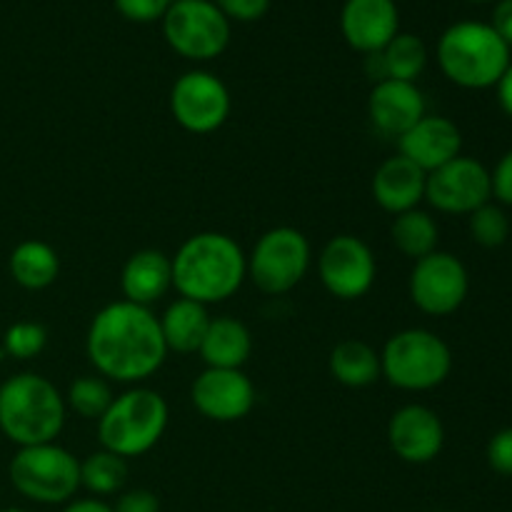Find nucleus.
<instances>
[{
  "mask_svg": "<svg viewBox=\"0 0 512 512\" xmlns=\"http://www.w3.org/2000/svg\"><path fill=\"white\" fill-rule=\"evenodd\" d=\"M85 353L100 378L130 385L153 378L163 368L168 348L153 310L115 300L90 320Z\"/></svg>",
  "mask_w": 512,
  "mask_h": 512,
  "instance_id": "1",
  "label": "nucleus"
},
{
  "mask_svg": "<svg viewBox=\"0 0 512 512\" xmlns=\"http://www.w3.org/2000/svg\"><path fill=\"white\" fill-rule=\"evenodd\" d=\"M170 263L173 288L180 298L195 300L205 308L233 298L248 278V255L235 238L215 230L190 235Z\"/></svg>",
  "mask_w": 512,
  "mask_h": 512,
  "instance_id": "2",
  "label": "nucleus"
},
{
  "mask_svg": "<svg viewBox=\"0 0 512 512\" xmlns=\"http://www.w3.org/2000/svg\"><path fill=\"white\" fill-rule=\"evenodd\" d=\"M435 55L445 78L465 90L495 88L512 63L510 45L483 20H460L448 25L440 35Z\"/></svg>",
  "mask_w": 512,
  "mask_h": 512,
  "instance_id": "3",
  "label": "nucleus"
},
{
  "mask_svg": "<svg viewBox=\"0 0 512 512\" xmlns=\"http://www.w3.org/2000/svg\"><path fill=\"white\" fill-rule=\"evenodd\" d=\"M65 413V398L43 375L18 373L0 385V430L18 448L55 443Z\"/></svg>",
  "mask_w": 512,
  "mask_h": 512,
  "instance_id": "4",
  "label": "nucleus"
},
{
  "mask_svg": "<svg viewBox=\"0 0 512 512\" xmlns=\"http://www.w3.org/2000/svg\"><path fill=\"white\" fill-rule=\"evenodd\" d=\"M170 410L158 390L135 388L115 395L110 408L98 420V440L103 450L120 458H140L150 453L168 428Z\"/></svg>",
  "mask_w": 512,
  "mask_h": 512,
  "instance_id": "5",
  "label": "nucleus"
},
{
  "mask_svg": "<svg viewBox=\"0 0 512 512\" xmlns=\"http://www.w3.org/2000/svg\"><path fill=\"white\" fill-rule=\"evenodd\" d=\"M380 370L393 388L428 393L453 373V350L428 328H405L390 335L380 350Z\"/></svg>",
  "mask_w": 512,
  "mask_h": 512,
  "instance_id": "6",
  "label": "nucleus"
},
{
  "mask_svg": "<svg viewBox=\"0 0 512 512\" xmlns=\"http://www.w3.org/2000/svg\"><path fill=\"white\" fill-rule=\"evenodd\" d=\"M8 475L13 488L38 505H65L80 490V460L58 443L18 448Z\"/></svg>",
  "mask_w": 512,
  "mask_h": 512,
  "instance_id": "7",
  "label": "nucleus"
},
{
  "mask_svg": "<svg viewBox=\"0 0 512 512\" xmlns=\"http://www.w3.org/2000/svg\"><path fill=\"white\" fill-rule=\"evenodd\" d=\"M313 263L308 238L298 228L280 225L258 238L248 255V278L265 295H285L303 283Z\"/></svg>",
  "mask_w": 512,
  "mask_h": 512,
  "instance_id": "8",
  "label": "nucleus"
},
{
  "mask_svg": "<svg viewBox=\"0 0 512 512\" xmlns=\"http://www.w3.org/2000/svg\"><path fill=\"white\" fill-rule=\"evenodd\" d=\"M163 33L175 53L205 63L228 48L230 20L213 0H175L163 15Z\"/></svg>",
  "mask_w": 512,
  "mask_h": 512,
  "instance_id": "9",
  "label": "nucleus"
},
{
  "mask_svg": "<svg viewBox=\"0 0 512 512\" xmlns=\"http://www.w3.org/2000/svg\"><path fill=\"white\" fill-rule=\"evenodd\" d=\"M415 308L433 318H445L463 308L470 293V273L458 255L435 250L415 260L408 280Z\"/></svg>",
  "mask_w": 512,
  "mask_h": 512,
  "instance_id": "10",
  "label": "nucleus"
},
{
  "mask_svg": "<svg viewBox=\"0 0 512 512\" xmlns=\"http://www.w3.org/2000/svg\"><path fill=\"white\" fill-rule=\"evenodd\" d=\"M230 108L233 100L228 85L208 70H188L170 90V113L188 133H215L230 118Z\"/></svg>",
  "mask_w": 512,
  "mask_h": 512,
  "instance_id": "11",
  "label": "nucleus"
},
{
  "mask_svg": "<svg viewBox=\"0 0 512 512\" xmlns=\"http://www.w3.org/2000/svg\"><path fill=\"white\" fill-rule=\"evenodd\" d=\"M318 275L323 288L338 300H358L370 293L378 275V263L358 235H335L318 255Z\"/></svg>",
  "mask_w": 512,
  "mask_h": 512,
  "instance_id": "12",
  "label": "nucleus"
},
{
  "mask_svg": "<svg viewBox=\"0 0 512 512\" xmlns=\"http://www.w3.org/2000/svg\"><path fill=\"white\" fill-rule=\"evenodd\" d=\"M425 200L445 215H470L493 200L490 170L470 155H458L443 168L428 173Z\"/></svg>",
  "mask_w": 512,
  "mask_h": 512,
  "instance_id": "13",
  "label": "nucleus"
},
{
  "mask_svg": "<svg viewBox=\"0 0 512 512\" xmlns=\"http://www.w3.org/2000/svg\"><path fill=\"white\" fill-rule=\"evenodd\" d=\"M388 445L403 463H433L445 448L443 420L428 405H403L388 420Z\"/></svg>",
  "mask_w": 512,
  "mask_h": 512,
  "instance_id": "14",
  "label": "nucleus"
},
{
  "mask_svg": "<svg viewBox=\"0 0 512 512\" xmlns=\"http://www.w3.org/2000/svg\"><path fill=\"white\" fill-rule=\"evenodd\" d=\"M195 410L215 423L243 420L255 408V385L243 370L205 368L190 390Z\"/></svg>",
  "mask_w": 512,
  "mask_h": 512,
  "instance_id": "15",
  "label": "nucleus"
},
{
  "mask_svg": "<svg viewBox=\"0 0 512 512\" xmlns=\"http://www.w3.org/2000/svg\"><path fill=\"white\" fill-rule=\"evenodd\" d=\"M423 115H428L423 90L405 80H380L373 85L368 98V118L373 128L385 138L408 133Z\"/></svg>",
  "mask_w": 512,
  "mask_h": 512,
  "instance_id": "16",
  "label": "nucleus"
},
{
  "mask_svg": "<svg viewBox=\"0 0 512 512\" xmlns=\"http://www.w3.org/2000/svg\"><path fill=\"white\" fill-rule=\"evenodd\" d=\"M398 150L420 170L433 173L463 155V133L445 115H423L408 133L400 135Z\"/></svg>",
  "mask_w": 512,
  "mask_h": 512,
  "instance_id": "17",
  "label": "nucleus"
},
{
  "mask_svg": "<svg viewBox=\"0 0 512 512\" xmlns=\"http://www.w3.org/2000/svg\"><path fill=\"white\" fill-rule=\"evenodd\" d=\"M340 28L350 48L380 53L400 33L398 5L395 0H345Z\"/></svg>",
  "mask_w": 512,
  "mask_h": 512,
  "instance_id": "18",
  "label": "nucleus"
},
{
  "mask_svg": "<svg viewBox=\"0 0 512 512\" xmlns=\"http://www.w3.org/2000/svg\"><path fill=\"white\" fill-rule=\"evenodd\" d=\"M425 183H428V173L398 153L393 158H385L375 168L370 190H373V200L385 213L400 215L420 208L425 200Z\"/></svg>",
  "mask_w": 512,
  "mask_h": 512,
  "instance_id": "19",
  "label": "nucleus"
},
{
  "mask_svg": "<svg viewBox=\"0 0 512 512\" xmlns=\"http://www.w3.org/2000/svg\"><path fill=\"white\" fill-rule=\"evenodd\" d=\"M173 288V263L163 250L145 248L130 255L120 270L123 300L150 308Z\"/></svg>",
  "mask_w": 512,
  "mask_h": 512,
  "instance_id": "20",
  "label": "nucleus"
},
{
  "mask_svg": "<svg viewBox=\"0 0 512 512\" xmlns=\"http://www.w3.org/2000/svg\"><path fill=\"white\" fill-rule=\"evenodd\" d=\"M198 353L208 368L243 370L253 353V335H250L248 325L230 315L213 318Z\"/></svg>",
  "mask_w": 512,
  "mask_h": 512,
  "instance_id": "21",
  "label": "nucleus"
},
{
  "mask_svg": "<svg viewBox=\"0 0 512 512\" xmlns=\"http://www.w3.org/2000/svg\"><path fill=\"white\" fill-rule=\"evenodd\" d=\"M158 320L168 353L185 355L200 350V343H203L213 318H210L205 305L188 298H178L165 308V313Z\"/></svg>",
  "mask_w": 512,
  "mask_h": 512,
  "instance_id": "22",
  "label": "nucleus"
},
{
  "mask_svg": "<svg viewBox=\"0 0 512 512\" xmlns=\"http://www.w3.org/2000/svg\"><path fill=\"white\" fill-rule=\"evenodd\" d=\"M330 375L345 388H368L383 378L380 370V353L370 343L360 338L340 340L328 358Z\"/></svg>",
  "mask_w": 512,
  "mask_h": 512,
  "instance_id": "23",
  "label": "nucleus"
},
{
  "mask_svg": "<svg viewBox=\"0 0 512 512\" xmlns=\"http://www.w3.org/2000/svg\"><path fill=\"white\" fill-rule=\"evenodd\" d=\"M10 278L25 290H45L58 280L60 258L43 240H23L8 258Z\"/></svg>",
  "mask_w": 512,
  "mask_h": 512,
  "instance_id": "24",
  "label": "nucleus"
},
{
  "mask_svg": "<svg viewBox=\"0 0 512 512\" xmlns=\"http://www.w3.org/2000/svg\"><path fill=\"white\" fill-rule=\"evenodd\" d=\"M390 240H393L398 253H403L405 258H410L415 263V260L425 258V255L438 250V220L428 210L420 208L395 215L393 225H390Z\"/></svg>",
  "mask_w": 512,
  "mask_h": 512,
  "instance_id": "25",
  "label": "nucleus"
},
{
  "mask_svg": "<svg viewBox=\"0 0 512 512\" xmlns=\"http://www.w3.org/2000/svg\"><path fill=\"white\" fill-rule=\"evenodd\" d=\"M378 55L385 80L415 83L428 65V48H425L423 38L413 33H398Z\"/></svg>",
  "mask_w": 512,
  "mask_h": 512,
  "instance_id": "26",
  "label": "nucleus"
},
{
  "mask_svg": "<svg viewBox=\"0 0 512 512\" xmlns=\"http://www.w3.org/2000/svg\"><path fill=\"white\" fill-rule=\"evenodd\" d=\"M125 483H128V460L110 450L90 453L80 463V488H85L95 498L120 493Z\"/></svg>",
  "mask_w": 512,
  "mask_h": 512,
  "instance_id": "27",
  "label": "nucleus"
},
{
  "mask_svg": "<svg viewBox=\"0 0 512 512\" xmlns=\"http://www.w3.org/2000/svg\"><path fill=\"white\" fill-rule=\"evenodd\" d=\"M63 398L65 408L73 410L80 418L100 420L115 400V395L110 388V380L100 378V375H80L68 385V393Z\"/></svg>",
  "mask_w": 512,
  "mask_h": 512,
  "instance_id": "28",
  "label": "nucleus"
},
{
  "mask_svg": "<svg viewBox=\"0 0 512 512\" xmlns=\"http://www.w3.org/2000/svg\"><path fill=\"white\" fill-rule=\"evenodd\" d=\"M468 230L470 238L485 250L503 248L510 238V218L508 210L498 205L495 200L485 203L475 213L468 215Z\"/></svg>",
  "mask_w": 512,
  "mask_h": 512,
  "instance_id": "29",
  "label": "nucleus"
},
{
  "mask_svg": "<svg viewBox=\"0 0 512 512\" xmlns=\"http://www.w3.org/2000/svg\"><path fill=\"white\" fill-rule=\"evenodd\" d=\"M48 345V330L33 320L13 323L3 335V353L15 360H30L40 355Z\"/></svg>",
  "mask_w": 512,
  "mask_h": 512,
  "instance_id": "30",
  "label": "nucleus"
},
{
  "mask_svg": "<svg viewBox=\"0 0 512 512\" xmlns=\"http://www.w3.org/2000/svg\"><path fill=\"white\" fill-rule=\"evenodd\" d=\"M485 458L493 473L512 478V428H503L488 440L485 448Z\"/></svg>",
  "mask_w": 512,
  "mask_h": 512,
  "instance_id": "31",
  "label": "nucleus"
},
{
  "mask_svg": "<svg viewBox=\"0 0 512 512\" xmlns=\"http://www.w3.org/2000/svg\"><path fill=\"white\" fill-rule=\"evenodd\" d=\"M173 0H115V8L123 18L133 20V23H153L160 20Z\"/></svg>",
  "mask_w": 512,
  "mask_h": 512,
  "instance_id": "32",
  "label": "nucleus"
},
{
  "mask_svg": "<svg viewBox=\"0 0 512 512\" xmlns=\"http://www.w3.org/2000/svg\"><path fill=\"white\" fill-rule=\"evenodd\" d=\"M490 190H493L495 203L512 208V148L500 155L495 168L490 170Z\"/></svg>",
  "mask_w": 512,
  "mask_h": 512,
  "instance_id": "33",
  "label": "nucleus"
},
{
  "mask_svg": "<svg viewBox=\"0 0 512 512\" xmlns=\"http://www.w3.org/2000/svg\"><path fill=\"white\" fill-rule=\"evenodd\" d=\"M228 20H240V23H253L263 18L270 8V0H213Z\"/></svg>",
  "mask_w": 512,
  "mask_h": 512,
  "instance_id": "34",
  "label": "nucleus"
},
{
  "mask_svg": "<svg viewBox=\"0 0 512 512\" xmlns=\"http://www.w3.org/2000/svg\"><path fill=\"white\" fill-rule=\"evenodd\" d=\"M115 512H160V500L153 490L133 488L125 490L113 505Z\"/></svg>",
  "mask_w": 512,
  "mask_h": 512,
  "instance_id": "35",
  "label": "nucleus"
},
{
  "mask_svg": "<svg viewBox=\"0 0 512 512\" xmlns=\"http://www.w3.org/2000/svg\"><path fill=\"white\" fill-rule=\"evenodd\" d=\"M490 25H493L495 33L512 48V0H498V3H495Z\"/></svg>",
  "mask_w": 512,
  "mask_h": 512,
  "instance_id": "36",
  "label": "nucleus"
},
{
  "mask_svg": "<svg viewBox=\"0 0 512 512\" xmlns=\"http://www.w3.org/2000/svg\"><path fill=\"white\" fill-rule=\"evenodd\" d=\"M495 95H498L500 110L512 120V63L503 73V78L498 80V85H495Z\"/></svg>",
  "mask_w": 512,
  "mask_h": 512,
  "instance_id": "37",
  "label": "nucleus"
},
{
  "mask_svg": "<svg viewBox=\"0 0 512 512\" xmlns=\"http://www.w3.org/2000/svg\"><path fill=\"white\" fill-rule=\"evenodd\" d=\"M63 512H115L113 505L103 503L100 498H73L65 503Z\"/></svg>",
  "mask_w": 512,
  "mask_h": 512,
  "instance_id": "38",
  "label": "nucleus"
},
{
  "mask_svg": "<svg viewBox=\"0 0 512 512\" xmlns=\"http://www.w3.org/2000/svg\"><path fill=\"white\" fill-rule=\"evenodd\" d=\"M0 512H30V510H23V508H3Z\"/></svg>",
  "mask_w": 512,
  "mask_h": 512,
  "instance_id": "39",
  "label": "nucleus"
},
{
  "mask_svg": "<svg viewBox=\"0 0 512 512\" xmlns=\"http://www.w3.org/2000/svg\"><path fill=\"white\" fill-rule=\"evenodd\" d=\"M470 3H490V0H470Z\"/></svg>",
  "mask_w": 512,
  "mask_h": 512,
  "instance_id": "40",
  "label": "nucleus"
},
{
  "mask_svg": "<svg viewBox=\"0 0 512 512\" xmlns=\"http://www.w3.org/2000/svg\"><path fill=\"white\" fill-rule=\"evenodd\" d=\"M173 3H175V0H173Z\"/></svg>",
  "mask_w": 512,
  "mask_h": 512,
  "instance_id": "41",
  "label": "nucleus"
},
{
  "mask_svg": "<svg viewBox=\"0 0 512 512\" xmlns=\"http://www.w3.org/2000/svg\"><path fill=\"white\" fill-rule=\"evenodd\" d=\"M0 510H3V508H0Z\"/></svg>",
  "mask_w": 512,
  "mask_h": 512,
  "instance_id": "42",
  "label": "nucleus"
}]
</instances>
